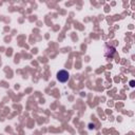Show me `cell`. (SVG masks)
<instances>
[{"mask_svg": "<svg viewBox=\"0 0 135 135\" xmlns=\"http://www.w3.org/2000/svg\"><path fill=\"white\" fill-rule=\"evenodd\" d=\"M56 78H57V80L59 82L64 84V82L69 81V79H70V73H69L68 71H65V70H60V71L57 72Z\"/></svg>", "mask_w": 135, "mask_h": 135, "instance_id": "1", "label": "cell"}, {"mask_svg": "<svg viewBox=\"0 0 135 135\" xmlns=\"http://www.w3.org/2000/svg\"><path fill=\"white\" fill-rule=\"evenodd\" d=\"M130 86H134V81H133V80L130 81Z\"/></svg>", "mask_w": 135, "mask_h": 135, "instance_id": "3", "label": "cell"}, {"mask_svg": "<svg viewBox=\"0 0 135 135\" xmlns=\"http://www.w3.org/2000/svg\"><path fill=\"white\" fill-rule=\"evenodd\" d=\"M89 126H90L89 129H91V130H92V129H95V124H93V126H92V124H89Z\"/></svg>", "mask_w": 135, "mask_h": 135, "instance_id": "2", "label": "cell"}]
</instances>
